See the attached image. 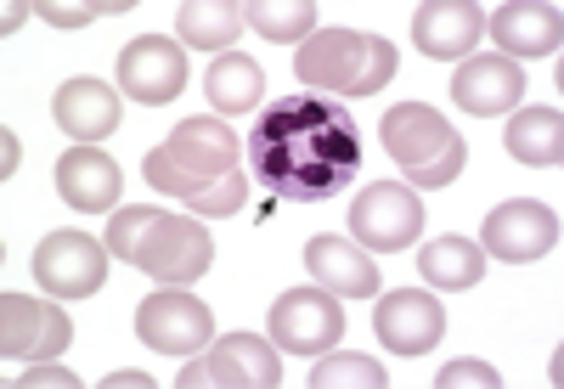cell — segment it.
I'll return each instance as SVG.
<instances>
[{
  "label": "cell",
  "instance_id": "obj_1",
  "mask_svg": "<svg viewBox=\"0 0 564 389\" xmlns=\"http://www.w3.org/2000/svg\"><path fill=\"white\" fill-rule=\"evenodd\" d=\"M249 181L271 198L289 204H322L339 198L361 170V125L350 108L327 96H282L260 108L243 136Z\"/></svg>",
  "mask_w": 564,
  "mask_h": 389
},
{
  "label": "cell",
  "instance_id": "obj_2",
  "mask_svg": "<svg viewBox=\"0 0 564 389\" xmlns=\"http://www.w3.org/2000/svg\"><path fill=\"white\" fill-rule=\"evenodd\" d=\"M141 175H148L153 192L164 198L193 204V215L220 220V215H243L249 204V170H243V141L226 119L198 114V119H181L159 148L141 159Z\"/></svg>",
  "mask_w": 564,
  "mask_h": 389
},
{
  "label": "cell",
  "instance_id": "obj_3",
  "mask_svg": "<svg viewBox=\"0 0 564 389\" xmlns=\"http://www.w3.org/2000/svg\"><path fill=\"white\" fill-rule=\"evenodd\" d=\"M108 255L135 266L141 277H153L159 288H186L198 282L209 266H215V237L204 220L193 215H164L153 204H130V209H113L108 220Z\"/></svg>",
  "mask_w": 564,
  "mask_h": 389
},
{
  "label": "cell",
  "instance_id": "obj_4",
  "mask_svg": "<svg viewBox=\"0 0 564 389\" xmlns=\"http://www.w3.org/2000/svg\"><path fill=\"white\" fill-rule=\"evenodd\" d=\"M294 74H300L305 90L361 102V96L384 90L395 79V45L384 34H361V29H316L300 45Z\"/></svg>",
  "mask_w": 564,
  "mask_h": 389
},
{
  "label": "cell",
  "instance_id": "obj_5",
  "mask_svg": "<svg viewBox=\"0 0 564 389\" xmlns=\"http://www.w3.org/2000/svg\"><path fill=\"white\" fill-rule=\"evenodd\" d=\"M379 148L401 164L412 192H441L463 175L468 141L452 130V119L430 102H401L379 119Z\"/></svg>",
  "mask_w": 564,
  "mask_h": 389
},
{
  "label": "cell",
  "instance_id": "obj_6",
  "mask_svg": "<svg viewBox=\"0 0 564 389\" xmlns=\"http://www.w3.org/2000/svg\"><path fill=\"white\" fill-rule=\"evenodd\" d=\"M181 389L220 383V389H276L282 383V350L260 333H226L209 345V356H193L175 378Z\"/></svg>",
  "mask_w": 564,
  "mask_h": 389
},
{
  "label": "cell",
  "instance_id": "obj_7",
  "mask_svg": "<svg viewBox=\"0 0 564 389\" xmlns=\"http://www.w3.org/2000/svg\"><path fill=\"white\" fill-rule=\"evenodd\" d=\"M423 231V198L406 181H372L350 198V237L372 255H401Z\"/></svg>",
  "mask_w": 564,
  "mask_h": 389
},
{
  "label": "cell",
  "instance_id": "obj_8",
  "mask_svg": "<svg viewBox=\"0 0 564 389\" xmlns=\"http://www.w3.org/2000/svg\"><path fill=\"white\" fill-rule=\"evenodd\" d=\"M265 333L282 356H322L334 350L345 338V311H339V294H327V288H289L271 316H265Z\"/></svg>",
  "mask_w": 564,
  "mask_h": 389
},
{
  "label": "cell",
  "instance_id": "obj_9",
  "mask_svg": "<svg viewBox=\"0 0 564 389\" xmlns=\"http://www.w3.org/2000/svg\"><path fill=\"white\" fill-rule=\"evenodd\" d=\"M135 338L159 356H198L215 345V316L186 288H159L135 311Z\"/></svg>",
  "mask_w": 564,
  "mask_h": 389
},
{
  "label": "cell",
  "instance_id": "obj_10",
  "mask_svg": "<svg viewBox=\"0 0 564 389\" xmlns=\"http://www.w3.org/2000/svg\"><path fill=\"white\" fill-rule=\"evenodd\" d=\"M108 242L85 231H52L34 249V282L52 300H90L97 288H108Z\"/></svg>",
  "mask_w": 564,
  "mask_h": 389
},
{
  "label": "cell",
  "instance_id": "obj_11",
  "mask_svg": "<svg viewBox=\"0 0 564 389\" xmlns=\"http://www.w3.org/2000/svg\"><path fill=\"white\" fill-rule=\"evenodd\" d=\"M74 322L63 311V300L52 294H7L0 300V350L7 361H52L68 350Z\"/></svg>",
  "mask_w": 564,
  "mask_h": 389
},
{
  "label": "cell",
  "instance_id": "obj_12",
  "mask_svg": "<svg viewBox=\"0 0 564 389\" xmlns=\"http://www.w3.org/2000/svg\"><path fill=\"white\" fill-rule=\"evenodd\" d=\"M480 249L502 266H531L542 255L558 249V215L536 198H513V204H497L480 226Z\"/></svg>",
  "mask_w": 564,
  "mask_h": 389
},
{
  "label": "cell",
  "instance_id": "obj_13",
  "mask_svg": "<svg viewBox=\"0 0 564 389\" xmlns=\"http://www.w3.org/2000/svg\"><path fill=\"white\" fill-rule=\"evenodd\" d=\"M119 90L130 102H148V108H164L186 90V52L164 34H141L119 52Z\"/></svg>",
  "mask_w": 564,
  "mask_h": 389
},
{
  "label": "cell",
  "instance_id": "obj_14",
  "mask_svg": "<svg viewBox=\"0 0 564 389\" xmlns=\"http://www.w3.org/2000/svg\"><path fill=\"white\" fill-rule=\"evenodd\" d=\"M372 333H379V345L390 356H423V350L441 345L446 311L430 288H395V294H384L379 311H372Z\"/></svg>",
  "mask_w": 564,
  "mask_h": 389
},
{
  "label": "cell",
  "instance_id": "obj_15",
  "mask_svg": "<svg viewBox=\"0 0 564 389\" xmlns=\"http://www.w3.org/2000/svg\"><path fill=\"white\" fill-rule=\"evenodd\" d=\"M520 96H525V68L508 63L502 52L463 57L457 74H452V102L463 114H475V119H497L508 108H520Z\"/></svg>",
  "mask_w": 564,
  "mask_h": 389
},
{
  "label": "cell",
  "instance_id": "obj_16",
  "mask_svg": "<svg viewBox=\"0 0 564 389\" xmlns=\"http://www.w3.org/2000/svg\"><path fill=\"white\" fill-rule=\"evenodd\" d=\"M52 119H57L63 136H74V148H90V141H108V136L119 130L124 108H119V90H113V85L79 74V79H63V85H57Z\"/></svg>",
  "mask_w": 564,
  "mask_h": 389
},
{
  "label": "cell",
  "instance_id": "obj_17",
  "mask_svg": "<svg viewBox=\"0 0 564 389\" xmlns=\"http://www.w3.org/2000/svg\"><path fill=\"white\" fill-rule=\"evenodd\" d=\"M305 271H311L316 288H327V294H339V300H372L384 288L372 255L361 249V242H345L334 231H316L305 242Z\"/></svg>",
  "mask_w": 564,
  "mask_h": 389
},
{
  "label": "cell",
  "instance_id": "obj_18",
  "mask_svg": "<svg viewBox=\"0 0 564 389\" xmlns=\"http://www.w3.org/2000/svg\"><path fill=\"white\" fill-rule=\"evenodd\" d=\"M480 34H486V12L468 7V0H423L412 12V40L423 57L463 63L480 45Z\"/></svg>",
  "mask_w": 564,
  "mask_h": 389
},
{
  "label": "cell",
  "instance_id": "obj_19",
  "mask_svg": "<svg viewBox=\"0 0 564 389\" xmlns=\"http://www.w3.org/2000/svg\"><path fill=\"white\" fill-rule=\"evenodd\" d=\"M486 34L502 45V57H547L558 52V7H547V0H502L497 12H486Z\"/></svg>",
  "mask_w": 564,
  "mask_h": 389
},
{
  "label": "cell",
  "instance_id": "obj_20",
  "mask_svg": "<svg viewBox=\"0 0 564 389\" xmlns=\"http://www.w3.org/2000/svg\"><path fill=\"white\" fill-rule=\"evenodd\" d=\"M57 192H63V204L79 209V215H102L119 204V192H124V170L102 153V148H68L57 159Z\"/></svg>",
  "mask_w": 564,
  "mask_h": 389
},
{
  "label": "cell",
  "instance_id": "obj_21",
  "mask_svg": "<svg viewBox=\"0 0 564 389\" xmlns=\"http://www.w3.org/2000/svg\"><path fill=\"white\" fill-rule=\"evenodd\" d=\"M204 96L215 119H231V114H260L265 102V68L243 52H220L209 68H204Z\"/></svg>",
  "mask_w": 564,
  "mask_h": 389
},
{
  "label": "cell",
  "instance_id": "obj_22",
  "mask_svg": "<svg viewBox=\"0 0 564 389\" xmlns=\"http://www.w3.org/2000/svg\"><path fill=\"white\" fill-rule=\"evenodd\" d=\"M417 277L430 282V288H446V294H463V288H480L486 277V249L475 237H435V242H423L417 249Z\"/></svg>",
  "mask_w": 564,
  "mask_h": 389
},
{
  "label": "cell",
  "instance_id": "obj_23",
  "mask_svg": "<svg viewBox=\"0 0 564 389\" xmlns=\"http://www.w3.org/2000/svg\"><path fill=\"white\" fill-rule=\"evenodd\" d=\"M502 148L520 164H531V170H558V159H564V119H558V108H520L508 119V130H502Z\"/></svg>",
  "mask_w": 564,
  "mask_h": 389
},
{
  "label": "cell",
  "instance_id": "obj_24",
  "mask_svg": "<svg viewBox=\"0 0 564 389\" xmlns=\"http://www.w3.org/2000/svg\"><path fill=\"white\" fill-rule=\"evenodd\" d=\"M243 29V7L238 0H181L175 7V34L193 52H231V40Z\"/></svg>",
  "mask_w": 564,
  "mask_h": 389
},
{
  "label": "cell",
  "instance_id": "obj_25",
  "mask_svg": "<svg viewBox=\"0 0 564 389\" xmlns=\"http://www.w3.org/2000/svg\"><path fill=\"white\" fill-rule=\"evenodd\" d=\"M316 18H322L316 0H289V7H276V0H243V29H254L271 45H289V40L305 45L316 34Z\"/></svg>",
  "mask_w": 564,
  "mask_h": 389
},
{
  "label": "cell",
  "instance_id": "obj_26",
  "mask_svg": "<svg viewBox=\"0 0 564 389\" xmlns=\"http://www.w3.org/2000/svg\"><path fill=\"white\" fill-rule=\"evenodd\" d=\"M305 383L311 389H384L390 372L372 356H361V350H322V361L311 367Z\"/></svg>",
  "mask_w": 564,
  "mask_h": 389
},
{
  "label": "cell",
  "instance_id": "obj_27",
  "mask_svg": "<svg viewBox=\"0 0 564 389\" xmlns=\"http://www.w3.org/2000/svg\"><path fill=\"white\" fill-rule=\"evenodd\" d=\"M124 12V0H40L34 18H45L52 29H85L90 18H113Z\"/></svg>",
  "mask_w": 564,
  "mask_h": 389
},
{
  "label": "cell",
  "instance_id": "obj_28",
  "mask_svg": "<svg viewBox=\"0 0 564 389\" xmlns=\"http://www.w3.org/2000/svg\"><path fill=\"white\" fill-rule=\"evenodd\" d=\"M435 383H441V389H497L502 372H497L491 361H446Z\"/></svg>",
  "mask_w": 564,
  "mask_h": 389
},
{
  "label": "cell",
  "instance_id": "obj_29",
  "mask_svg": "<svg viewBox=\"0 0 564 389\" xmlns=\"http://www.w3.org/2000/svg\"><path fill=\"white\" fill-rule=\"evenodd\" d=\"M45 383H63V389H79L85 378L79 372H68L63 361L52 367V361H29V372L23 378H12V389H45Z\"/></svg>",
  "mask_w": 564,
  "mask_h": 389
},
{
  "label": "cell",
  "instance_id": "obj_30",
  "mask_svg": "<svg viewBox=\"0 0 564 389\" xmlns=\"http://www.w3.org/2000/svg\"><path fill=\"white\" fill-rule=\"evenodd\" d=\"M29 18H34V7H23V0H7V7H0V29L7 34H18Z\"/></svg>",
  "mask_w": 564,
  "mask_h": 389
},
{
  "label": "cell",
  "instance_id": "obj_31",
  "mask_svg": "<svg viewBox=\"0 0 564 389\" xmlns=\"http://www.w3.org/2000/svg\"><path fill=\"white\" fill-rule=\"evenodd\" d=\"M0 153H7V159H0V170H7V181H12V170L23 164V148H18V136H12V130L0 136Z\"/></svg>",
  "mask_w": 564,
  "mask_h": 389
},
{
  "label": "cell",
  "instance_id": "obj_32",
  "mask_svg": "<svg viewBox=\"0 0 564 389\" xmlns=\"http://www.w3.org/2000/svg\"><path fill=\"white\" fill-rule=\"evenodd\" d=\"M102 383H113V389H141V383H153V378H148V372H130V367H124V372H113V378H102Z\"/></svg>",
  "mask_w": 564,
  "mask_h": 389
}]
</instances>
